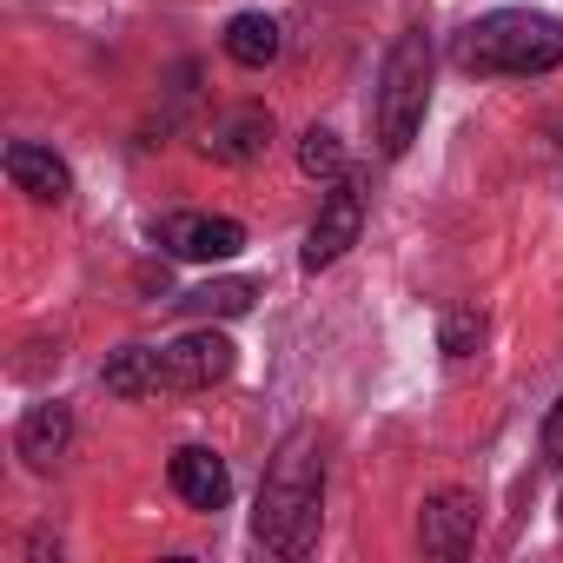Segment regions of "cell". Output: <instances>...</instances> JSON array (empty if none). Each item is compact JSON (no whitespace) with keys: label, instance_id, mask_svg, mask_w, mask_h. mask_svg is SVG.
I'll use <instances>...</instances> for the list:
<instances>
[{"label":"cell","instance_id":"cell-5","mask_svg":"<svg viewBox=\"0 0 563 563\" xmlns=\"http://www.w3.org/2000/svg\"><path fill=\"white\" fill-rule=\"evenodd\" d=\"M232 339L225 332H186V339H173V345H159V391H206V385H219L225 372H232Z\"/></svg>","mask_w":563,"mask_h":563},{"label":"cell","instance_id":"cell-12","mask_svg":"<svg viewBox=\"0 0 563 563\" xmlns=\"http://www.w3.org/2000/svg\"><path fill=\"white\" fill-rule=\"evenodd\" d=\"M219 47H225V60H232V67L258 74V67H272V60H278L286 34H278V21H272V14H232V21H225V34H219Z\"/></svg>","mask_w":563,"mask_h":563},{"label":"cell","instance_id":"cell-13","mask_svg":"<svg viewBox=\"0 0 563 563\" xmlns=\"http://www.w3.org/2000/svg\"><path fill=\"white\" fill-rule=\"evenodd\" d=\"M252 299H258V278H212V286L179 292L173 306H179V312H192V319H245V312H252Z\"/></svg>","mask_w":563,"mask_h":563},{"label":"cell","instance_id":"cell-2","mask_svg":"<svg viewBox=\"0 0 563 563\" xmlns=\"http://www.w3.org/2000/svg\"><path fill=\"white\" fill-rule=\"evenodd\" d=\"M451 60L464 74H490V80L556 74L563 67V21L537 14V8H497V14H484V21H471L457 34Z\"/></svg>","mask_w":563,"mask_h":563},{"label":"cell","instance_id":"cell-15","mask_svg":"<svg viewBox=\"0 0 563 563\" xmlns=\"http://www.w3.org/2000/svg\"><path fill=\"white\" fill-rule=\"evenodd\" d=\"M299 173L332 186V179L345 173V140H339L332 126H306V133H299Z\"/></svg>","mask_w":563,"mask_h":563},{"label":"cell","instance_id":"cell-8","mask_svg":"<svg viewBox=\"0 0 563 563\" xmlns=\"http://www.w3.org/2000/svg\"><path fill=\"white\" fill-rule=\"evenodd\" d=\"M67 444H74V411H67L60 398L27 405V418L14 424V451H21L27 471H54V464L67 457Z\"/></svg>","mask_w":563,"mask_h":563},{"label":"cell","instance_id":"cell-11","mask_svg":"<svg viewBox=\"0 0 563 563\" xmlns=\"http://www.w3.org/2000/svg\"><path fill=\"white\" fill-rule=\"evenodd\" d=\"M8 179H14V192H27V199H41V206H60V199L74 192L67 159H60L54 146H34V140H14V146H8Z\"/></svg>","mask_w":563,"mask_h":563},{"label":"cell","instance_id":"cell-1","mask_svg":"<svg viewBox=\"0 0 563 563\" xmlns=\"http://www.w3.org/2000/svg\"><path fill=\"white\" fill-rule=\"evenodd\" d=\"M319 523H325V444H319L312 424H299L265 464L252 537H258V550L292 563L319 543Z\"/></svg>","mask_w":563,"mask_h":563},{"label":"cell","instance_id":"cell-18","mask_svg":"<svg viewBox=\"0 0 563 563\" xmlns=\"http://www.w3.org/2000/svg\"><path fill=\"white\" fill-rule=\"evenodd\" d=\"M556 510H563V504H556Z\"/></svg>","mask_w":563,"mask_h":563},{"label":"cell","instance_id":"cell-6","mask_svg":"<svg viewBox=\"0 0 563 563\" xmlns=\"http://www.w3.org/2000/svg\"><path fill=\"white\" fill-rule=\"evenodd\" d=\"M173 258H192V265H212V258H232L245 245V225L225 219V212H166L159 232H153Z\"/></svg>","mask_w":563,"mask_h":563},{"label":"cell","instance_id":"cell-7","mask_svg":"<svg viewBox=\"0 0 563 563\" xmlns=\"http://www.w3.org/2000/svg\"><path fill=\"white\" fill-rule=\"evenodd\" d=\"M418 543H424V556H444V563L471 556V543H477V497H471V490H438V497H424V510H418Z\"/></svg>","mask_w":563,"mask_h":563},{"label":"cell","instance_id":"cell-4","mask_svg":"<svg viewBox=\"0 0 563 563\" xmlns=\"http://www.w3.org/2000/svg\"><path fill=\"white\" fill-rule=\"evenodd\" d=\"M358 232H365V179L339 173V179L325 186V199H319V219H312V232H306V252H299V265H306V272H325V265H339V258L358 245Z\"/></svg>","mask_w":563,"mask_h":563},{"label":"cell","instance_id":"cell-10","mask_svg":"<svg viewBox=\"0 0 563 563\" xmlns=\"http://www.w3.org/2000/svg\"><path fill=\"white\" fill-rule=\"evenodd\" d=\"M206 159H219V166H252L265 146H272V113L265 107H239V113H219L212 126H206Z\"/></svg>","mask_w":563,"mask_h":563},{"label":"cell","instance_id":"cell-14","mask_svg":"<svg viewBox=\"0 0 563 563\" xmlns=\"http://www.w3.org/2000/svg\"><path fill=\"white\" fill-rule=\"evenodd\" d=\"M100 385H107L113 398H146V391H159V352H153V345H120V352H107Z\"/></svg>","mask_w":563,"mask_h":563},{"label":"cell","instance_id":"cell-9","mask_svg":"<svg viewBox=\"0 0 563 563\" xmlns=\"http://www.w3.org/2000/svg\"><path fill=\"white\" fill-rule=\"evenodd\" d=\"M166 477H173L179 504H192V510H225V497H232V471L206 444H179L173 464H166Z\"/></svg>","mask_w":563,"mask_h":563},{"label":"cell","instance_id":"cell-3","mask_svg":"<svg viewBox=\"0 0 563 563\" xmlns=\"http://www.w3.org/2000/svg\"><path fill=\"white\" fill-rule=\"evenodd\" d=\"M424 107H431V34L424 27H405L378 67V93H372V126H378V153L385 159H405L418 126H424Z\"/></svg>","mask_w":563,"mask_h":563},{"label":"cell","instance_id":"cell-17","mask_svg":"<svg viewBox=\"0 0 563 563\" xmlns=\"http://www.w3.org/2000/svg\"><path fill=\"white\" fill-rule=\"evenodd\" d=\"M543 457L563 471V398L550 405V418H543Z\"/></svg>","mask_w":563,"mask_h":563},{"label":"cell","instance_id":"cell-16","mask_svg":"<svg viewBox=\"0 0 563 563\" xmlns=\"http://www.w3.org/2000/svg\"><path fill=\"white\" fill-rule=\"evenodd\" d=\"M477 345H484V312L477 306H451L444 325H438V352L444 358H471Z\"/></svg>","mask_w":563,"mask_h":563}]
</instances>
